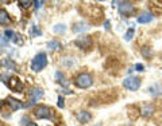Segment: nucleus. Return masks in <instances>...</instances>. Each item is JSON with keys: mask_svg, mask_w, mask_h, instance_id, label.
<instances>
[{"mask_svg": "<svg viewBox=\"0 0 162 126\" xmlns=\"http://www.w3.org/2000/svg\"><path fill=\"white\" fill-rule=\"evenodd\" d=\"M47 66V55L45 52H39L34 56L33 62H31V69L33 71L38 73V71H42L45 67Z\"/></svg>", "mask_w": 162, "mask_h": 126, "instance_id": "1", "label": "nucleus"}, {"mask_svg": "<svg viewBox=\"0 0 162 126\" xmlns=\"http://www.w3.org/2000/svg\"><path fill=\"white\" fill-rule=\"evenodd\" d=\"M34 115H35L38 120H52L54 117L53 110L46 105H38L34 109Z\"/></svg>", "mask_w": 162, "mask_h": 126, "instance_id": "2", "label": "nucleus"}, {"mask_svg": "<svg viewBox=\"0 0 162 126\" xmlns=\"http://www.w3.org/2000/svg\"><path fill=\"white\" fill-rule=\"evenodd\" d=\"M74 85H76L77 87H80V88H88V87H91L93 85V78H92L91 74H88V73H81L76 77Z\"/></svg>", "mask_w": 162, "mask_h": 126, "instance_id": "3", "label": "nucleus"}, {"mask_svg": "<svg viewBox=\"0 0 162 126\" xmlns=\"http://www.w3.org/2000/svg\"><path fill=\"white\" fill-rule=\"evenodd\" d=\"M135 11H137V8H135V5L133 4V3L130 2H122L119 3V13L123 16H133Z\"/></svg>", "mask_w": 162, "mask_h": 126, "instance_id": "4", "label": "nucleus"}, {"mask_svg": "<svg viewBox=\"0 0 162 126\" xmlns=\"http://www.w3.org/2000/svg\"><path fill=\"white\" fill-rule=\"evenodd\" d=\"M123 86L130 91H135L141 87V78L138 77H127L123 81Z\"/></svg>", "mask_w": 162, "mask_h": 126, "instance_id": "5", "label": "nucleus"}, {"mask_svg": "<svg viewBox=\"0 0 162 126\" xmlns=\"http://www.w3.org/2000/svg\"><path fill=\"white\" fill-rule=\"evenodd\" d=\"M92 36H81V38L74 40V44L81 50H89L92 47Z\"/></svg>", "mask_w": 162, "mask_h": 126, "instance_id": "6", "label": "nucleus"}, {"mask_svg": "<svg viewBox=\"0 0 162 126\" xmlns=\"http://www.w3.org/2000/svg\"><path fill=\"white\" fill-rule=\"evenodd\" d=\"M7 86L11 88V90L16 91V93H22V91H23L22 81H20L19 78H16V77H11V78H10V81L7 82Z\"/></svg>", "mask_w": 162, "mask_h": 126, "instance_id": "7", "label": "nucleus"}, {"mask_svg": "<svg viewBox=\"0 0 162 126\" xmlns=\"http://www.w3.org/2000/svg\"><path fill=\"white\" fill-rule=\"evenodd\" d=\"M29 97H30V99H31V103L34 105L37 101L40 99V98L43 97V90H42V88H39V87H34V88L30 90Z\"/></svg>", "mask_w": 162, "mask_h": 126, "instance_id": "8", "label": "nucleus"}, {"mask_svg": "<svg viewBox=\"0 0 162 126\" xmlns=\"http://www.w3.org/2000/svg\"><path fill=\"white\" fill-rule=\"evenodd\" d=\"M76 118L79 120V122H81V124H88V122L92 120V114H91L89 111L81 110L79 113H76Z\"/></svg>", "mask_w": 162, "mask_h": 126, "instance_id": "9", "label": "nucleus"}, {"mask_svg": "<svg viewBox=\"0 0 162 126\" xmlns=\"http://www.w3.org/2000/svg\"><path fill=\"white\" fill-rule=\"evenodd\" d=\"M153 19H154L153 13H150V12H142L141 15L137 18V22L141 23V24H146V23H150Z\"/></svg>", "mask_w": 162, "mask_h": 126, "instance_id": "10", "label": "nucleus"}, {"mask_svg": "<svg viewBox=\"0 0 162 126\" xmlns=\"http://www.w3.org/2000/svg\"><path fill=\"white\" fill-rule=\"evenodd\" d=\"M7 103H8V106L11 107L12 110H19V109L23 107L22 102L18 101V99H15V98H12V97H8V98H7Z\"/></svg>", "mask_w": 162, "mask_h": 126, "instance_id": "11", "label": "nucleus"}, {"mask_svg": "<svg viewBox=\"0 0 162 126\" xmlns=\"http://www.w3.org/2000/svg\"><path fill=\"white\" fill-rule=\"evenodd\" d=\"M11 23V18H10L8 12L6 9L0 8V24L2 26H8Z\"/></svg>", "mask_w": 162, "mask_h": 126, "instance_id": "12", "label": "nucleus"}, {"mask_svg": "<svg viewBox=\"0 0 162 126\" xmlns=\"http://www.w3.org/2000/svg\"><path fill=\"white\" fill-rule=\"evenodd\" d=\"M139 113L143 115V117H146V118L151 117V115L154 114V106H153V105H145Z\"/></svg>", "mask_w": 162, "mask_h": 126, "instance_id": "13", "label": "nucleus"}, {"mask_svg": "<svg viewBox=\"0 0 162 126\" xmlns=\"http://www.w3.org/2000/svg\"><path fill=\"white\" fill-rule=\"evenodd\" d=\"M148 94H151L153 97H157V95H161L162 94V88H161V85L160 83H154L148 87Z\"/></svg>", "mask_w": 162, "mask_h": 126, "instance_id": "14", "label": "nucleus"}, {"mask_svg": "<svg viewBox=\"0 0 162 126\" xmlns=\"http://www.w3.org/2000/svg\"><path fill=\"white\" fill-rule=\"evenodd\" d=\"M56 79L58 81V82L62 85L64 87H66L68 86V81H66V78H65V75H64L62 73H61V71H57L56 73Z\"/></svg>", "mask_w": 162, "mask_h": 126, "instance_id": "15", "label": "nucleus"}, {"mask_svg": "<svg viewBox=\"0 0 162 126\" xmlns=\"http://www.w3.org/2000/svg\"><path fill=\"white\" fill-rule=\"evenodd\" d=\"M89 28L85 23H76L73 27V32H83V31H87Z\"/></svg>", "mask_w": 162, "mask_h": 126, "instance_id": "16", "label": "nucleus"}, {"mask_svg": "<svg viewBox=\"0 0 162 126\" xmlns=\"http://www.w3.org/2000/svg\"><path fill=\"white\" fill-rule=\"evenodd\" d=\"M47 49L52 50V51H56V50H60L61 49V43L57 42V40H50L47 43Z\"/></svg>", "mask_w": 162, "mask_h": 126, "instance_id": "17", "label": "nucleus"}, {"mask_svg": "<svg viewBox=\"0 0 162 126\" xmlns=\"http://www.w3.org/2000/svg\"><path fill=\"white\" fill-rule=\"evenodd\" d=\"M2 64H3V66H6L7 69H10V70H16V64L14 63L11 59H6V60H3Z\"/></svg>", "mask_w": 162, "mask_h": 126, "instance_id": "18", "label": "nucleus"}, {"mask_svg": "<svg viewBox=\"0 0 162 126\" xmlns=\"http://www.w3.org/2000/svg\"><path fill=\"white\" fill-rule=\"evenodd\" d=\"M134 34H135V28H134V27H131V28H128V30H127V32L124 34V40H127V42H130V40L133 39Z\"/></svg>", "mask_w": 162, "mask_h": 126, "instance_id": "19", "label": "nucleus"}, {"mask_svg": "<svg viewBox=\"0 0 162 126\" xmlns=\"http://www.w3.org/2000/svg\"><path fill=\"white\" fill-rule=\"evenodd\" d=\"M65 26H64V24H57L56 27H54V32H56V34H64V32H65Z\"/></svg>", "mask_w": 162, "mask_h": 126, "instance_id": "20", "label": "nucleus"}, {"mask_svg": "<svg viewBox=\"0 0 162 126\" xmlns=\"http://www.w3.org/2000/svg\"><path fill=\"white\" fill-rule=\"evenodd\" d=\"M142 54H143V56H146L147 59H148V58L153 56V52H151V50L148 49V47H145V49L142 50Z\"/></svg>", "mask_w": 162, "mask_h": 126, "instance_id": "21", "label": "nucleus"}, {"mask_svg": "<svg viewBox=\"0 0 162 126\" xmlns=\"http://www.w3.org/2000/svg\"><path fill=\"white\" fill-rule=\"evenodd\" d=\"M31 4H33V2H30V0H27V2H25V0H20V2H19V5L22 7V8H29Z\"/></svg>", "mask_w": 162, "mask_h": 126, "instance_id": "22", "label": "nucleus"}, {"mask_svg": "<svg viewBox=\"0 0 162 126\" xmlns=\"http://www.w3.org/2000/svg\"><path fill=\"white\" fill-rule=\"evenodd\" d=\"M14 35H15V34H14L12 30H6V31H4L6 39H11V38H14Z\"/></svg>", "mask_w": 162, "mask_h": 126, "instance_id": "23", "label": "nucleus"}, {"mask_svg": "<svg viewBox=\"0 0 162 126\" xmlns=\"http://www.w3.org/2000/svg\"><path fill=\"white\" fill-rule=\"evenodd\" d=\"M57 105H58L60 109L65 107V103H64V97H62V95H60V97H58V102H57Z\"/></svg>", "mask_w": 162, "mask_h": 126, "instance_id": "24", "label": "nucleus"}, {"mask_svg": "<svg viewBox=\"0 0 162 126\" xmlns=\"http://www.w3.org/2000/svg\"><path fill=\"white\" fill-rule=\"evenodd\" d=\"M14 43H16V44H22L23 43V40L20 39V35H14Z\"/></svg>", "mask_w": 162, "mask_h": 126, "instance_id": "25", "label": "nucleus"}, {"mask_svg": "<svg viewBox=\"0 0 162 126\" xmlns=\"http://www.w3.org/2000/svg\"><path fill=\"white\" fill-rule=\"evenodd\" d=\"M40 34H42V31H40L38 27L34 26V27H33V35H34V36H37V35H40Z\"/></svg>", "mask_w": 162, "mask_h": 126, "instance_id": "26", "label": "nucleus"}, {"mask_svg": "<svg viewBox=\"0 0 162 126\" xmlns=\"http://www.w3.org/2000/svg\"><path fill=\"white\" fill-rule=\"evenodd\" d=\"M135 70H137V71H139V73H142V71L145 70L143 64H141V63H137V64H135Z\"/></svg>", "mask_w": 162, "mask_h": 126, "instance_id": "27", "label": "nucleus"}, {"mask_svg": "<svg viewBox=\"0 0 162 126\" xmlns=\"http://www.w3.org/2000/svg\"><path fill=\"white\" fill-rule=\"evenodd\" d=\"M33 4H35V8L38 9V8H40V7H42L43 4H45V2H42V0H39V2H34Z\"/></svg>", "mask_w": 162, "mask_h": 126, "instance_id": "28", "label": "nucleus"}, {"mask_svg": "<svg viewBox=\"0 0 162 126\" xmlns=\"http://www.w3.org/2000/svg\"><path fill=\"white\" fill-rule=\"evenodd\" d=\"M104 27H106V30H110V20H106V23H104Z\"/></svg>", "mask_w": 162, "mask_h": 126, "instance_id": "29", "label": "nucleus"}, {"mask_svg": "<svg viewBox=\"0 0 162 126\" xmlns=\"http://www.w3.org/2000/svg\"><path fill=\"white\" fill-rule=\"evenodd\" d=\"M27 126H38V125L34 124V122H30V124H27Z\"/></svg>", "mask_w": 162, "mask_h": 126, "instance_id": "30", "label": "nucleus"}, {"mask_svg": "<svg viewBox=\"0 0 162 126\" xmlns=\"http://www.w3.org/2000/svg\"><path fill=\"white\" fill-rule=\"evenodd\" d=\"M94 126H103V125H100V124H97V125H94Z\"/></svg>", "mask_w": 162, "mask_h": 126, "instance_id": "31", "label": "nucleus"}]
</instances>
